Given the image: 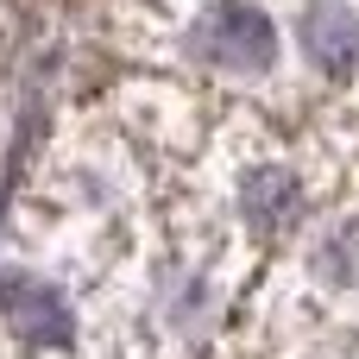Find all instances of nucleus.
Masks as SVG:
<instances>
[{"instance_id": "nucleus-2", "label": "nucleus", "mask_w": 359, "mask_h": 359, "mask_svg": "<svg viewBox=\"0 0 359 359\" xmlns=\"http://www.w3.org/2000/svg\"><path fill=\"white\" fill-rule=\"evenodd\" d=\"M0 309L13 316V328H19L25 341H50V347L69 341V309H63V297L44 290V284H32V278H0Z\"/></svg>"}, {"instance_id": "nucleus-3", "label": "nucleus", "mask_w": 359, "mask_h": 359, "mask_svg": "<svg viewBox=\"0 0 359 359\" xmlns=\"http://www.w3.org/2000/svg\"><path fill=\"white\" fill-rule=\"evenodd\" d=\"M303 50L322 63V69H353L359 63V13L341 0H316L309 19H303Z\"/></svg>"}, {"instance_id": "nucleus-1", "label": "nucleus", "mask_w": 359, "mask_h": 359, "mask_svg": "<svg viewBox=\"0 0 359 359\" xmlns=\"http://www.w3.org/2000/svg\"><path fill=\"white\" fill-rule=\"evenodd\" d=\"M196 50H202L208 63H221V69H265V63L278 57V32H271V19H265L259 6L227 0V6H215V13L196 25Z\"/></svg>"}, {"instance_id": "nucleus-4", "label": "nucleus", "mask_w": 359, "mask_h": 359, "mask_svg": "<svg viewBox=\"0 0 359 359\" xmlns=\"http://www.w3.org/2000/svg\"><path fill=\"white\" fill-rule=\"evenodd\" d=\"M240 208H246V221H252L259 233H284V227L297 221V208H303V189H297L290 170L259 164V170L246 177V189H240Z\"/></svg>"}]
</instances>
